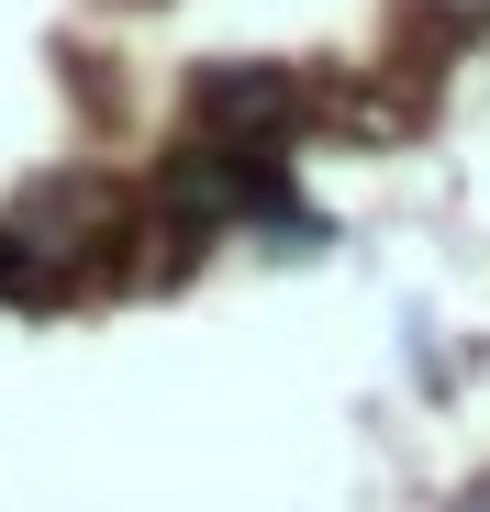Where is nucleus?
I'll use <instances>...</instances> for the list:
<instances>
[{"label":"nucleus","instance_id":"nucleus-3","mask_svg":"<svg viewBox=\"0 0 490 512\" xmlns=\"http://www.w3.org/2000/svg\"><path fill=\"white\" fill-rule=\"evenodd\" d=\"M457 512H490V479H479V490H468V501H457Z\"/></svg>","mask_w":490,"mask_h":512},{"label":"nucleus","instance_id":"nucleus-2","mask_svg":"<svg viewBox=\"0 0 490 512\" xmlns=\"http://www.w3.org/2000/svg\"><path fill=\"white\" fill-rule=\"evenodd\" d=\"M435 12H457V23H490V0H435Z\"/></svg>","mask_w":490,"mask_h":512},{"label":"nucleus","instance_id":"nucleus-1","mask_svg":"<svg viewBox=\"0 0 490 512\" xmlns=\"http://www.w3.org/2000/svg\"><path fill=\"white\" fill-rule=\"evenodd\" d=\"M0 290H34V256L23 245H0Z\"/></svg>","mask_w":490,"mask_h":512}]
</instances>
